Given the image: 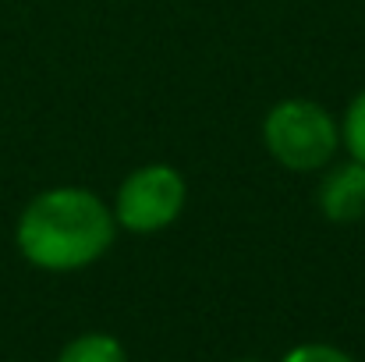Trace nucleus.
Returning a JSON list of instances; mask_svg holds the SVG:
<instances>
[{
	"label": "nucleus",
	"mask_w": 365,
	"mask_h": 362,
	"mask_svg": "<svg viewBox=\"0 0 365 362\" xmlns=\"http://www.w3.org/2000/svg\"><path fill=\"white\" fill-rule=\"evenodd\" d=\"M114 210L89 188H46L18 217V252L50 273H71L96 263L114 245Z\"/></svg>",
	"instance_id": "obj_1"
},
{
	"label": "nucleus",
	"mask_w": 365,
	"mask_h": 362,
	"mask_svg": "<svg viewBox=\"0 0 365 362\" xmlns=\"http://www.w3.org/2000/svg\"><path fill=\"white\" fill-rule=\"evenodd\" d=\"M262 142L269 156L287 171H319L341 146L334 114L312 100H284L262 121Z\"/></svg>",
	"instance_id": "obj_2"
},
{
	"label": "nucleus",
	"mask_w": 365,
	"mask_h": 362,
	"mask_svg": "<svg viewBox=\"0 0 365 362\" xmlns=\"http://www.w3.org/2000/svg\"><path fill=\"white\" fill-rule=\"evenodd\" d=\"M185 199H188V188H185V178L174 167H167V164H145L135 174H128L124 185L118 188L114 221H118V228H124V231L153 235V231L170 228L181 217Z\"/></svg>",
	"instance_id": "obj_3"
},
{
	"label": "nucleus",
	"mask_w": 365,
	"mask_h": 362,
	"mask_svg": "<svg viewBox=\"0 0 365 362\" xmlns=\"http://www.w3.org/2000/svg\"><path fill=\"white\" fill-rule=\"evenodd\" d=\"M319 213L330 224H355L365 217V164L348 160L323 174L319 181Z\"/></svg>",
	"instance_id": "obj_4"
},
{
	"label": "nucleus",
	"mask_w": 365,
	"mask_h": 362,
	"mask_svg": "<svg viewBox=\"0 0 365 362\" xmlns=\"http://www.w3.org/2000/svg\"><path fill=\"white\" fill-rule=\"evenodd\" d=\"M57 362H128V352L110 334H82L61 348Z\"/></svg>",
	"instance_id": "obj_5"
},
{
	"label": "nucleus",
	"mask_w": 365,
	"mask_h": 362,
	"mask_svg": "<svg viewBox=\"0 0 365 362\" xmlns=\"http://www.w3.org/2000/svg\"><path fill=\"white\" fill-rule=\"evenodd\" d=\"M341 142L348 146L351 160L365 164V89L351 100L348 114H344V124H341Z\"/></svg>",
	"instance_id": "obj_6"
},
{
	"label": "nucleus",
	"mask_w": 365,
	"mask_h": 362,
	"mask_svg": "<svg viewBox=\"0 0 365 362\" xmlns=\"http://www.w3.org/2000/svg\"><path fill=\"white\" fill-rule=\"evenodd\" d=\"M284 362H355L348 352H341L337 345H323V341H309V345H298L291 348Z\"/></svg>",
	"instance_id": "obj_7"
}]
</instances>
